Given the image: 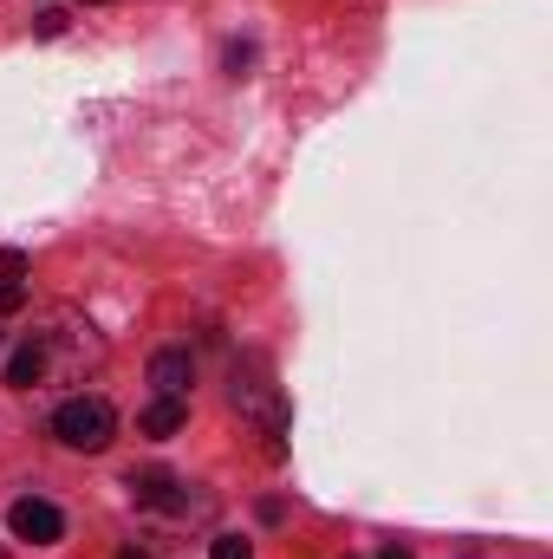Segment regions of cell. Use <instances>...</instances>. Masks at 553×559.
I'll return each instance as SVG.
<instances>
[{
	"label": "cell",
	"mask_w": 553,
	"mask_h": 559,
	"mask_svg": "<svg viewBox=\"0 0 553 559\" xmlns=\"http://www.w3.org/2000/svg\"><path fill=\"white\" fill-rule=\"evenodd\" d=\"M33 345H39V358H46V378H59V384H72V378H85L92 365H98V332H92V319H79L72 306H52L46 319H39V332H26Z\"/></svg>",
	"instance_id": "1"
},
{
	"label": "cell",
	"mask_w": 553,
	"mask_h": 559,
	"mask_svg": "<svg viewBox=\"0 0 553 559\" xmlns=\"http://www.w3.org/2000/svg\"><path fill=\"white\" fill-rule=\"evenodd\" d=\"M52 436L66 442V449H85V455H98V449H111V436H118V411L105 404V397H66L59 411H52Z\"/></svg>",
	"instance_id": "2"
},
{
	"label": "cell",
	"mask_w": 553,
	"mask_h": 559,
	"mask_svg": "<svg viewBox=\"0 0 553 559\" xmlns=\"http://www.w3.org/2000/svg\"><path fill=\"white\" fill-rule=\"evenodd\" d=\"M228 404L242 411V417H255L268 436L286 429V404H280L274 378H268V365L261 358H248V365H235V384H228Z\"/></svg>",
	"instance_id": "3"
},
{
	"label": "cell",
	"mask_w": 553,
	"mask_h": 559,
	"mask_svg": "<svg viewBox=\"0 0 553 559\" xmlns=\"http://www.w3.org/2000/svg\"><path fill=\"white\" fill-rule=\"evenodd\" d=\"M59 534H66V514H59L52 501H39V495L13 501V540H26V547H52Z\"/></svg>",
	"instance_id": "4"
},
{
	"label": "cell",
	"mask_w": 553,
	"mask_h": 559,
	"mask_svg": "<svg viewBox=\"0 0 553 559\" xmlns=\"http://www.w3.org/2000/svg\"><path fill=\"white\" fill-rule=\"evenodd\" d=\"M131 501H138V508H163V514H183V508H189V488H183L169 468H138V475H131Z\"/></svg>",
	"instance_id": "5"
},
{
	"label": "cell",
	"mask_w": 553,
	"mask_h": 559,
	"mask_svg": "<svg viewBox=\"0 0 553 559\" xmlns=\"http://www.w3.org/2000/svg\"><path fill=\"white\" fill-rule=\"evenodd\" d=\"M189 378H196L189 352H156V358H150V384H156V397H183Z\"/></svg>",
	"instance_id": "6"
},
{
	"label": "cell",
	"mask_w": 553,
	"mask_h": 559,
	"mask_svg": "<svg viewBox=\"0 0 553 559\" xmlns=\"http://www.w3.org/2000/svg\"><path fill=\"white\" fill-rule=\"evenodd\" d=\"M7 384H13V391H39V384H46V358H39V345H33V338L7 358Z\"/></svg>",
	"instance_id": "7"
},
{
	"label": "cell",
	"mask_w": 553,
	"mask_h": 559,
	"mask_svg": "<svg viewBox=\"0 0 553 559\" xmlns=\"http://www.w3.org/2000/svg\"><path fill=\"white\" fill-rule=\"evenodd\" d=\"M183 423H189V404H183V397H156V404L138 417V429L143 436H176Z\"/></svg>",
	"instance_id": "8"
},
{
	"label": "cell",
	"mask_w": 553,
	"mask_h": 559,
	"mask_svg": "<svg viewBox=\"0 0 553 559\" xmlns=\"http://www.w3.org/2000/svg\"><path fill=\"white\" fill-rule=\"evenodd\" d=\"M26 312V280H0V319Z\"/></svg>",
	"instance_id": "9"
},
{
	"label": "cell",
	"mask_w": 553,
	"mask_h": 559,
	"mask_svg": "<svg viewBox=\"0 0 553 559\" xmlns=\"http://www.w3.org/2000/svg\"><path fill=\"white\" fill-rule=\"evenodd\" d=\"M209 559H255V547H248L242 534H222V540L209 547Z\"/></svg>",
	"instance_id": "10"
},
{
	"label": "cell",
	"mask_w": 553,
	"mask_h": 559,
	"mask_svg": "<svg viewBox=\"0 0 553 559\" xmlns=\"http://www.w3.org/2000/svg\"><path fill=\"white\" fill-rule=\"evenodd\" d=\"M26 274H33V261L20 248H0V280H26Z\"/></svg>",
	"instance_id": "11"
},
{
	"label": "cell",
	"mask_w": 553,
	"mask_h": 559,
	"mask_svg": "<svg viewBox=\"0 0 553 559\" xmlns=\"http://www.w3.org/2000/svg\"><path fill=\"white\" fill-rule=\"evenodd\" d=\"M33 33H39V39H59V33H66V13H59V7H39Z\"/></svg>",
	"instance_id": "12"
},
{
	"label": "cell",
	"mask_w": 553,
	"mask_h": 559,
	"mask_svg": "<svg viewBox=\"0 0 553 559\" xmlns=\"http://www.w3.org/2000/svg\"><path fill=\"white\" fill-rule=\"evenodd\" d=\"M248 66H255V46H228V72H235V79H242V72H248Z\"/></svg>",
	"instance_id": "13"
},
{
	"label": "cell",
	"mask_w": 553,
	"mask_h": 559,
	"mask_svg": "<svg viewBox=\"0 0 553 559\" xmlns=\"http://www.w3.org/2000/svg\"><path fill=\"white\" fill-rule=\"evenodd\" d=\"M378 559H411V547H398V540H391V547H385Z\"/></svg>",
	"instance_id": "14"
},
{
	"label": "cell",
	"mask_w": 553,
	"mask_h": 559,
	"mask_svg": "<svg viewBox=\"0 0 553 559\" xmlns=\"http://www.w3.org/2000/svg\"><path fill=\"white\" fill-rule=\"evenodd\" d=\"M118 559H150V554H138V547H125V554H118Z\"/></svg>",
	"instance_id": "15"
},
{
	"label": "cell",
	"mask_w": 553,
	"mask_h": 559,
	"mask_svg": "<svg viewBox=\"0 0 553 559\" xmlns=\"http://www.w3.org/2000/svg\"><path fill=\"white\" fill-rule=\"evenodd\" d=\"M85 7H105V0H85Z\"/></svg>",
	"instance_id": "16"
},
{
	"label": "cell",
	"mask_w": 553,
	"mask_h": 559,
	"mask_svg": "<svg viewBox=\"0 0 553 559\" xmlns=\"http://www.w3.org/2000/svg\"><path fill=\"white\" fill-rule=\"evenodd\" d=\"M0 559H7V554H0Z\"/></svg>",
	"instance_id": "17"
}]
</instances>
